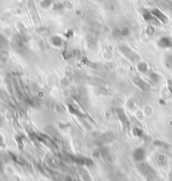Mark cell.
<instances>
[{
  "mask_svg": "<svg viewBox=\"0 0 172 181\" xmlns=\"http://www.w3.org/2000/svg\"><path fill=\"white\" fill-rule=\"evenodd\" d=\"M168 89H169V92L172 94V81L171 80H169V81H168Z\"/></svg>",
  "mask_w": 172,
  "mask_h": 181,
  "instance_id": "obj_17",
  "label": "cell"
},
{
  "mask_svg": "<svg viewBox=\"0 0 172 181\" xmlns=\"http://www.w3.org/2000/svg\"><path fill=\"white\" fill-rule=\"evenodd\" d=\"M53 4V0H42L40 3V5L43 8H50Z\"/></svg>",
  "mask_w": 172,
  "mask_h": 181,
  "instance_id": "obj_11",
  "label": "cell"
},
{
  "mask_svg": "<svg viewBox=\"0 0 172 181\" xmlns=\"http://www.w3.org/2000/svg\"><path fill=\"white\" fill-rule=\"evenodd\" d=\"M130 29L127 26H122L115 28L113 30V36L117 37H126L130 35Z\"/></svg>",
  "mask_w": 172,
  "mask_h": 181,
  "instance_id": "obj_5",
  "label": "cell"
},
{
  "mask_svg": "<svg viewBox=\"0 0 172 181\" xmlns=\"http://www.w3.org/2000/svg\"><path fill=\"white\" fill-rule=\"evenodd\" d=\"M146 33L148 36H153L154 34V28L153 26H148L146 29Z\"/></svg>",
  "mask_w": 172,
  "mask_h": 181,
  "instance_id": "obj_15",
  "label": "cell"
},
{
  "mask_svg": "<svg viewBox=\"0 0 172 181\" xmlns=\"http://www.w3.org/2000/svg\"><path fill=\"white\" fill-rule=\"evenodd\" d=\"M158 46L163 49L172 48V39L169 36H162L158 41Z\"/></svg>",
  "mask_w": 172,
  "mask_h": 181,
  "instance_id": "obj_6",
  "label": "cell"
},
{
  "mask_svg": "<svg viewBox=\"0 0 172 181\" xmlns=\"http://www.w3.org/2000/svg\"><path fill=\"white\" fill-rule=\"evenodd\" d=\"M149 79L152 80V82H154V84H158L160 81V76L156 73H150L149 74Z\"/></svg>",
  "mask_w": 172,
  "mask_h": 181,
  "instance_id": "obj_12",
  "label": "cell"
},
{
  "mask_svg": "<svg viewBox=\"0 0 172 181\" xmlns=\"http://www.w3.org/2000/svg\"><path fill=\"white\" fill-rule=\"evenodd\" d=\"M154 144L156 146V147H164V148H169L170 146H169L168 143L166 142H163V141H159V140H157L155 142H154Z\"/></svg>",
  "mask_w": 172,
  "mask_h": 181,
  "instance_id": "obj_13",
  "label": "cell"
},
{
  "mask_svg": "<svg viewBox=\"0 0 172 181\" xmlns=\"http://www.w3.org/2000/svg\"><path fill=\"white\" fill-rule=\"evenodd\" d=\"M137 68H138V71L140 72V73H143V74L147 73L148 70V64L146 63H143V62H139L138 63V65H137Z\"/></svg>",
  "mask_w": 172,
  "mask_h": 181,
  "instance_id": "obj_9",
  "label": "cell"
},
{
  "mask_svg": "<svg viewBox=\"0 0 172 181\" xmlns=\"http://www.w3.org/2000/svg\"><path fill=\"white\" fill-rule=\"evenodd\" d=\"M51 43L55 47H61L63 46V40L58 36H53L51 38Z\"/></svg>",
  "mask_w": 172,
  "mask_h": 181,
  "instance_id": "obj_8",
  "label": "cell"
},
{
  "mask_svg": "<svg viewBox=\"0 0 172 181\" xmlns=\"http://www.w3.org/2000/svg\"><path fill=\"white\" fill-rule=\"evenodd\" d=\"M166 64L169 66V67L172 68V56H169V57H168V58H167Z\"/></svg>",
  "mask_w": 172,
  "mask_h": 181,
  "instance_id": "obj_16",
  "label": "cell"
},
{
  "mask_svg": "<svg viewBox=\"0 0 172 181\" xmlns=\"http://www.w3.org/2000/svg\"><path fill=\"white\" fill-rule=\"evenodd\" d=\"M117 115H118V117H119L120 121H122L123 124H128V120H127V116H126V114H125L122 110H118L117 111Z\"/></svg>",
  "mask_w": 172,
  "mask_h": 181,
  "instance_id": "obj_10",
  "label": "cell"
},
{
  "mask_svg": "<svg viewBox=\"0 0 172 181\" xmlns=\"http://www.w3.org/2000/svg\"><path fill=\"white\" fill-rule=\"evenodd\" d=\"M64 181H73V179H72L71 177H69V176H68V177L65 178V180Z\"/></svg>",
  "mask_w": 172,
  "mask_h": 181,
  "instance_id": "obj_19",
  "label": "cell"
},
{
  "mask_svg": "<svg viewBox=\"0 0 172 181\" xmlns=\"http://www.w3.org/2000/svg\"><path fill=\"white\" fill-rule=\"evenodd\" d=\"M133 134L135 135L136 137H143V135H144L143 130L140 128H138V127H135V128L133 129Z\"/></svg>",
  "mask_w": 172,
  "mask_h": 181,
  "instance_id": "obj_14",
  "label": "cell"
},
{
  "mask_svg": "<svg viewBox=\"0 0 172 181\" xmlns=\"http://www.w3.org/2000/svg\"><path fill=\"white\" fill-rule=\"evenodd\" d=\"M132 82H133V84H135L136 86L138 87V89H141L142 91H148V90H150L151 86L150 84H148V82L145 81L144 79H143L141 77L136 76L134 77L133 79H132Z\"/></svg>",
  "mask_w": 172,
  "mask_h": 181,
  "instance_id": "obj_2",
  "label": "cell"
},
{
  "mask_svg": "<svg viewBox=\"0 0 172 181\" xmlns=\"http://www.w3.org/2000/svg\"><path fill=\"white\" fill-rule=\"evenodd\" d=\"M3 145H4V142H3V137L0 135V147H3Z\"/></svg>",
  "mask_w": 172,
  "mask_h": 181,
  "instance_id": "obj_18",
  "label": "cell"
},
{
  "mask_svg": "<svg viewBox=\"0 0 172 181\" xmlns=\"http://www.w3.org/2000/svg\"><path fill=\"white\" fill-rule=\"evenodd\" d=\"M151 13H152V14H153L154 18L158 20V22H160V23H163V24L168 23L169 18H168L160 9H159V8H154L153 10L151 11Z\"/></svg>",
  "mask_w": 172,
  "mask_h": 181,
  "instance_id": "obj_4",
  "label": "cell"
},
{
  "mask_svg": "<svg viewBox=\"0 0 172 181\" xmlns=\"http://www.w3.org/2000/svg\"><path fill=\"white\" fill-rule=\"evenodd\" d=\"M119 51L128 60H130L132 63L139 62V60H140V58H139L138 53H136L132 48L129 47L127 45H121L119 47Z\"/></svg>",
  "mask_w": 172,
  "mask_h": 181,
  "instance_id": "obj_1",
  "label": "cell"
},
{
  "mask_svg": "<svg viewBox=\"0 0 172 181\" xmlns=\"http://www.w3.org/2000/svg\"><path fill=\"white\" fill-rule=\"evenodd\" d=\"M147 157V151L143 147H138L132 152V157L137 162H143Z\"/></svg>",
  "mask_w": 172,
  "mask_h": 181,
  "instance_id": "obj_3",
  "label": "cell"
},
{
  "mask_svg": "<svg viewBox=\"0 0 172 181\" xmlns=\"http://www.w3.org/2000/svg\"><path fill=\"white\" fill-rule=\"evenodd\" d=\"M143 19L146 21V22H148V23H151V24H156L158 23V20L154 18L152 13L150 11L148 10H144L143 13Z\"/></svg>",
  "mask_w": 172,
  "mask_h": 181,
  "instance_id": "obj_7",
  "label": "cell"
}]
</instances>
